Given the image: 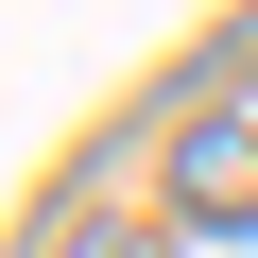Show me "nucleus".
I'll list each match as a JSON object with an SVG mask.
<instances>
[{"mask_svg":"<svg viewBox=\"0 0 258 258\" xmlns=\"http://www.w3.org/2000/svg\"><path fill=\"white\" fill-rule=\"evenodd\" d=\"M172 224H207V241H258V120H241V103H207L189 138H172Z\"/></svg>","mask_w":258,"mask_h":258,"instance_id":"f257e3e1","label":"nucleus"},{"mask_svg":"<svg viewBox=\"0 0 258 258\" xmlns=\"http://www.w3.org/2000/svg\"><path fill=\"white\" fill-rule=\"evenodd\" d=\"M52 258H155V241H138V224H69Z\"/></svg>","mask_w":258,"mask_h":258,"instance_id":"f03ea898","label":"nucleus"}]
</instances>
